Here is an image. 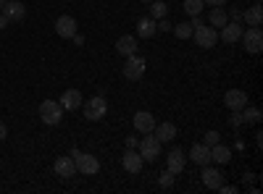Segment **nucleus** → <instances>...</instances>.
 <instances>
[{"label": "nucleus", "mask_w": 263, "mask_h": 194, "mask_svg": "<svg viewBox=\"0 0 263 194\" xmlns=\"http://www.w3.org/2000/svg\"><path fill=\"white\" fill-rule=\"evenodd\" d=\"M37 113H40V121L48 123V126H58L63 121V107L55 100H42L40 107H37Z\"/></svg>", "instance_id": "f257e3e1"}, {"label": "nucleus", "mask_w": 263, "mask_h": 194, "mask_svg": "<svg viewBox=\"0 0 263 194\" xmlns=\"http://www.w3.org/2000/svg\"><path fill=\"white\" fill-rule=\"evenodd\" d=\"M137 153L142 155V160L145 163H156L158 160V155H161V142L156 139V134H145L140 142H137Z\"/></svg>", "instance_id": "f03ea898"}, {"label": "nucleus", "mask_w": 263, "mask_h": 194, "mask_svg": "<svg viewBox=\"0 0 263 194\" xmlns=\"http://www.w3.org/2000/svg\"><path fill=\"white\" fill-rule=\"evenodd\" d=\"M121 74H124V79H129V81H140V79L145 76V58L137 55V53H135V55H126Z\"/></svg>", "instance_id": "7ed1b4c3"}, {"label": "nucleus", "mask_w": 263, "mask_h": 194, "mask_svg": "<svg viewBox=\"0 0 263 194\" xmlns=\"http://www.w3.org/2000/svg\"><path fill=\"white\" fill-rule=\"evenodd\" d=\"M71 158L77 163V170L84 176H95L100 170V160L95 155H87V153H79V149H71Z\"/></svg>", "instance_id": "20e7f679"}, {"label": "nucleus", "mask_w": 263, "mask_h": 194, "mask_svg": "<svg viewBox=\"0 0 263 194\" xmlns=\"http://www.w3.org/2000/svg\"><path fill=\"white\" fill-rule=\"evenodd\" d=\"M82 105H84V118L87 121H100L108 113V102H105L103 95H95V97H90V100L82 102Z\"/></svg>", "instance_id": "39448f33"}, {"label": "nucleus", "mask_w": 263, "mask_h": 194, "mask_svg": "<svg viewBox=\"0 0 263 194\" xmlns=\"http://www.w3.org/2000/svg\"><path fill=\"white\" fill-rule=\"evenodd\" d=\"M239 39H242V45H245V50H248L250 55H258V53L263 50V32H260V27L245 29Z\"/></svg>", "instance_id": "423d86ee"}, {"label": "nucleus", "mask_w": 263, "mask_h": 194, "mask_svg": "<svg viewBox=\"0 0 263 194\" xmlns=\"http://www.w3.org/2000/svg\"><path fill=\"white\" fill-rule=\"evenodd\" d=\"M192 37H195V42L200 45L203 50H211L216 42H218V29H213V27H197V29H192Z\"/></svg>", "instance_id": "0eeeda50"}, {"label": "nucleus", "mask_w": 263, "mask_h": 194, "mask_svg": "<svg viewBox=\"0 0 263 194\" xmlns=\"http://www.w3.org/2000/svg\"><path fill=\"white\" fill-rule=\"evenodd\" d=\"M142 155L137 153V149L135 147H129L126 149V153L121 155V168L126 170V174H140V170H142Z\"/></svg>", "instance_id": "6e6552de"}, {"label": "nucleus", "mask_w": 263, "mask_h": 194, "mask_svg": "<svg viewBox=\"0 0 263 194\" xmlns=\"http://www.w3.org/2000/svg\"><path fill=\"white\" fill-rule=\"evenodd\" d=\"M242 32H245V27L239 24V21H227V24L221 27V34H218V39H224L227 45H234V42H239Z\"/></svg>", "instance_id": "1a4fd4ad"}, {"label": "nucleus", "mask_w": 263, "mask_h": 194, "mask_svg": "<svg viewBox=\"0 0 263 194\" xmlns=\"http://www.w3.org/2000/svg\"><path fill=\"white\" fill-rule=\"evenodd\" d=\"M224 102H227V107H229L232 113H239V111L248 105V92H242V90H229V92L224 95Z\"/></svg>", "instance_id": "9d476101"}, {"label": "nucleus", "mask_w": 263, "mask_h": 194, "mask_svg": "<svg viewBox=\"0 0 263 194\" xmlns=\"http://www.w3.org/2000/svg\"><path fill=\"white\" fill-rule=\"evenodd\" d=\"M0 13H3L8 21H21V18L27 16V6L18 3V0H6L3 8H0Z\"/></svg>", "instance_id": "9b49d317"}, {"label": "nucleus", "mask_w": 263, "mask_h": 194, "mask_svg": "<svg viewBox=\"0 0 263 194\" xmlns=\"http://www.w3.org/2000/svg\"><path fill=\"white\" fill-rule=\"evenodd\" d=\"M55 32L63 39H71L77 34V18L74 16H58L55 18Z\"/></svg>", "instance_id": "f8f14e48"}, {"label": "nucleus", "mask_w": 263, "mask_h": 194, "mask_svg": "<svg viewBox=\"0 0 263 194\" xmlns=\"http://www.w3.org/2000/svg\"><path fill=\"white\" fill-rule=\"evenodd\" d=\"M132 123H135V128L140 134H150L153 128H156V118H153V113H147V111H137L135 118H132Z\"/></svg>", "instance_id": "ddd939ff"}, {"label": "nucleus", "mask_w": 263, "mask_h": 194, "mask_svg": "<svg viewBox=\"0 0 263 194\" xmlns=\"http://www.w3.org/2000/svg\"><path fill=\"white\" fill-rule=\"evenodd\" d=\"M200 179H203V184H205V189H218L224 184V176H221V170L218 168H211V165H203V174H200Z\"/></svg>", "instance_id": "4468645a"}, {"label": "nucleus", "mask_w": 263, "mask_h": 194, "mask_svg": "<svg viewBox=\"0 0 263 194\" xmlns=\"http://www.w3.org/2000/svg\"><path fill=\"white\" fill-rule=\"evenodd\" d=\"M190 160L197 165H211V147L208 144H192L190 147Z\"/></svg>", "instance_id": "2eb2a0df"}, {"label": "nucleus", "mask_w": 263, "mask_h": 194, "mask_svg": "<svg viewBox=\"0 0 263 194\" xmlns=\"http://www.w3.org/2000/svg\"><path fill=\"white\" fill-rule=\"evenodd\" d=\"M55 174H58L61 179H71V176H77V163H74V158H71V155L58 158V160H55Z\"/></svg>", "instance_id": "dca6fc26"}, {"label": "nucleus", "mask_w": 263, "mask_h": 194, "mask_svg": "<svg viewBox=\"0 0 263 194\" xmlns=\"http://www.w3.org/2000/svg\"><path fill=\"white\" fill-rule=\"evenodd\" d=\"M82 102L84 100H82V92L79 90H66L61 95V107H63V111H79Z\"/></svg>", "instance_id": "f3484780"}, {"label": "nucleus", "mask_w": 263, "mask_h": 194, "mask_svg": "<svg viewBox=\"0 0 263 194\" xmlns=\"http://www.w3.org/2000/svg\"><path fill=\"white\" fill-rule=\"evenodd\" d=\"M166 170H171L174 176L184 170V153L182 149H171V153L166 155Z\"/></svg>", "instance_id": "a211bd4d"}, {"label": "nucleus", "mask_w": 263, "mask_h": 194, "mask_svg": "<svg viewBox=\"0 0 263 194\" xmlns=\"http://www.w3.org/2000/svg\"><path fill=\"white\" fill-rule=\"evenodd\" d=\"M153 134H156V139L163 144V142H171L174 137H177V126H174L171 121H163V123H156V128H153Z\"/></svg>", "instance_id": "6ab92c4d"}, {"label": "nucleus", "mask_w": 263, "mask_h": 194, "mask_svg": "<svg viewBox=\"0 0 263 194\" xmlns=\"http://www.w3.org/2000/svg\"><path fill=\"white\" fill-rule=\"evenodd\" d=\"M116 50H119V55H135L137 53V37H132V34H121L119 39H116Z\"/></svg>", "instance_id": "aec40b11"}, {"label": "nucleus", "mask_w": 263, "mask_h": 194, "mask_svg": "<svg viewBox=\"0 0 263 194\" xmlns=\"http://www.w3.org/2000/svg\"><path fill=\"white\" fill-rule=\"evenodd\" d=\"M156 34H158L156 18L145 16V18H140V21H137V37H142V39H150V37H156Z\"/></svg>", "instance_id": "412c9836"}, {"label": "nucleus", "mask_w": 263, "mask_h": 194, "mask_svg": "<svg viewBox=\"0 0 263 194\" xmlns=\"http://www.w3.org/2000/svg\"><path fill=\"white\" fill-rule=\"evenodd\" d=\"M242 21H245L248 27H260V24H263V6L255 3V6H250L248 11H242Z\"/></svg>", "instance_id": "4be33fe9"}, {"label": "nucleus", "mask_w": 263, "mask_h": 194, "mask_svg": "<svg viewBox=\"0 0 263 194\" xmlns=\"http://www.w3.org/2000/svg\"><path fill=\"white\" fill-rule=\"evenodd\" d=\"M211 160H213V163H229V160H232V149L224 147L221 142L213 144V147H211Z\"/></svg>", "instance_id": "5701e85b"}, {"label": "nucleus", "mask_w": 263, "mask_h": 194, "mask_svg": "<svg viewBox=\"0 0 263 194\" xmlns=\"http://www.w3.org/2000/svg\"><path fill=\"white\" fill-rule=\"evenodd\" d=\"M229 21V16H227V11H224V6H218V8H213L211 11V16H208V24L213 27V29H221L224 24Z\"/></svg>", "instance_id": "b1692460"}, {"label": "nucleus", "mask_w": 263, "mask_h": 194, "mask_svg": "<svg viewBox=\"0 0 263 194\" xmlns=\"http://www.w3.org/2000/svg\"><path fill=\"white\" fill-rule=\"evenodd\" d=\"M166 13H168V6L163 3V0H156V3H150V18H166Z\"/></svg>", "instance_id": "393cba45"}, {"label": "nucleus", "mask_w": 263, "mask_h": 194, "mask_svg": "<svg viewBox=\"0 0 263 194\" xmlns=\"http://www.w3.org/2000/svg\"><path fill=\"white\" fill-rule=\"evenodd\" d=\"M203 8H205L203 0H184V13L187 16H200Z\"/></svg>", "instance_id": "a878e982"}, {"label": "nucleus", "mask_w": 263, "mask_h": 194, "mask_svg": "<svg viewBox=\"0 0 263 194\" xmlns=\"http://www.w3.org/2000/svg\"><path fill=\"white\" fill-rule=\"evenodd\" d=\"M239 113H242V121H245V123H258V121H260V111H258V107H248V105H245Z\"/></svg>", "instance_id": "bb28decb"}, {"label": "nucleus", "mask_w": 263, "mask_h": 194, "mask_svg": "<svg viewBox=\"0 0 263 194\" xmlns=\"http://www.w3.org/2000/svg\"><path fill=\"white\" fill-rule=\"evenodd\" d=\"M171 32L177 34L179 39H190V37H192V24H187V21H182V24L171 27Z\"/></svg>", "instance_id": "cd10ccee"}, {"label": "nucleus", "mask_w": 263, "mask_h": 194, "mask_svg": "<svg viewBox=\"0 0 263 194\" xmlns=\"http://www.w3.org/2000/svg\"><path fill=\"white\" fill-rule=\"evenodd\" d=\"M158 184H161V189H171V186H174V174H171V170H163L161 179H158Z\"/></svg>", "instance_id": "c85d7f7f"}, {"label": "nucleus", "mask_w": 263, "mask_h": 194, "mask_svg": "<svg viewBox=\"0 0 263 194\" xmlns=\"http://www.w3.org/2000/svg\"><path fill=\"white\" fill-rule=\"evenodd\" d=\"M218 142H221V134H218V132H213V128H211V132H205V142H203V144L213 147V144H218Z\"/></svg>", "instance_id": "c756f323"}, {"label": "nucleus", "mask_w": 263, "mask_h": 194, "mask_svg": "<svg viewBox=\"0 0 263 194\" xmlns=\"http://www.w3.org/2000/svg\"><path fill=\"white\" fill-rule=\"evenodd\" d=\"M156 27H158V32H171V24H168L166 18H158V21H156Z\"/></svg>", "instance_id": "7c9ffc66"}, {"label": "nucleus", "mask_w": 263, "mask_h": 194, "mask_svg": "<svg viewBox=\"0 0 263 194\" xmlns=\"http://www.w3.org/2000/svg\"><path fill=\"white\" fill-rule=\"evenodd\" d=\"M227 16H229L232 21H242V11H237V8H232V11H229Z\"/></svg>", "instance_id": "2f4dec72"}, {"label": "nucleus", "mask_w": 263, "mask_h": 194, "mask_svg": "<svg viewBox=\"0 0 263 194\" xmlns=\"http://www.w3.org/2000/svg\"><path fill=\"white\" fill-rule=\"evenodd\" d=\"M216 191H221V194H234L237 189H234V186H227V184H221V186H218Z\"/></svg>", "instance_id": "473e14b6"}, {"label": "nucleus", "mask_w": 263, "mask_h": 194, "mask_svg": "<svg viewBox=\"0 0 263 194\" xmlns=\"http://www.w3.org/2000/svg\"><path fill=\"white\" fill-rule=\"evenodd\" d=\"M203 3H208V6L218 8V6H227V0H203Z\"/></svg>", "instance_id": "72a5a7b5"}, {"label": "nucleus", "mask_w": 263, "mask_h": 194, "mask_svg": "<svg viewBox=\"0 0 263 194\" xmlns=\"http://www.w3.org/2000/svg\"><path fill=\"white\" fill-rule=\"evenodd\" d=\"M6 137H8V128H6V123H3V121H0V142H3Z\"/></svg>", "instance_id": "f704fd0d"}, {"label": "nucleus", "mask_w": 263, "mask_h": 194, "mask_svg": "<svg viewBox=\"0 0 263 194\" xmlns=\"http://www.w3.org/2000/svg\"><path fill=\"white\" fill-rule=\"evenodd\" d=\"M190 24H192V29H197V27H203V21H200V16H192Z\"/></svg>", "instance_id": "c9c22d12"}, {"label": "nucleus", "mask_w": 263, "mask_h": 194, "mask_svg": "<svg viewBox=\"0 0 263 194\" xmlns=\"http://www.w3.org/2000/svg\"><path fill=\"white\" fill-rule=\"evenodd\" d=\"M8 24H11V21H8V18H6V16H3V13H0V32H3V29H6V27H8Z\"/></svg>", "instance_id": "e433bc0d"}, {"label": "nucleus", "mask_w": 263, "mask_h": 194, "mask_svg": "<svg viewBox=\"0 0 263 194\" xmlns=\"http://www.w3.org/2000/svg\"><path fill=\"white\" fill-rule=\"evenodd\" d=\"M239 123H242V116L234 113V116H232V126H239Z\"/></svg>", "instance_id": "4c0bfd02"}, {"label": "nucleus", "mask_w": 263, "mask_h": 194, "mask_svg": "<svg viewBox=\"0 0 263 194\" xmlns=\"http://www.w3.org/2000/svg\"><path fill=\"white\" fill-rule=\"evenodd\" d=\"M3 3H6V0H0V8H3Z\"/></svg>", "instance_id": "58836bf2"}, {"label": "nucleus", "mask_w": 263, "mask_h": 194, "mask_svg": "<svg viewBox=\"0 0 263 194\" xmlns=\"http://www.w3.org/2000/svg\"><path fill=\"white\" fill-rule=\"evenodd\" d=\"M142 3H153V0H142Z\"/></svg>", "instance_id": "ea45409f"}]
</instances>
